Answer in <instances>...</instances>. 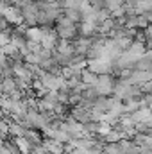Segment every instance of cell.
<instances>
[{
	"label": "cell",
	"mask_w": 152,
	"mask_h": 154,
	"mask_svg": "<svg viewBox=\"0 0 152 154\" xmlns=\"http://www.w3.org/2000/svg\"><path fill=\"white\" fill-rule=\"evenodd\" d=\"M145 34H147V36L152 39V22L149 23V25H147V29H145Z\"/></svg>",
	"instance_id": "cell-6"
},
{
	"label": "cell",
	"mask_w": 152,
	"mask_h": 154,
	"mask_svg": "<svg viewBox=\"0 0 152 154\" xmlns=\"http://www.w3.org/2000/svg\"><path fill=\"white\" fill-rule=\"evenodd\" d=\"M9 2H11L13 5H20V4H22V0H9Z\"/></svg>",
	"instance_id": "cell-7"
},
{
	"label": "cell",
	"mask_w": 152,
	"mask_h": 154,
	"mask_svg": "<svg viewBox=\"0 0 152 154\" xmlns=\"http://www.w3.org/2000/svg\"><path fill=\"white\" fill-rule=\"evenodd\" d=\"M47 147H48V151L52 154H61V145L59 143H48Z\"/></svg>",
	"instance_id": "cell-3"
},
{
	"label": "cell",
	"mask_w": 152,
	"mask_h": 154,
	"mask_svg": "<svg viewBox=\"0 0 152 154\" xmlns=\"http://www.w3.org/2000/svg\"><path fill=\"white\" fill-rule=\"evenodd\" d=\"M122 145H118V143H111V145H108V149H106V154H120L122 152V149H120Z\"/></svg>",
	"instance_id": "cell-2"
},
{
	"label": "cell",
	"mask_w": 152,
	"mask_h": 154,
	"mask_svg": "<svg viewBox=\"0 0 152 154\" xmlns=\"http://www.w3.org/2000/svg\"><path fill=\"white\" fill-rule=\"evenodd\" d=\"M122 136L118 134V133H109V136H108V142H118Z\"/></svg>",
	"instance_id": "cell-5"
},
{
	"label": "cell",
	"mask_w": 152,
	"mask_h": 154,
	"mask_svg": "<svg viewBox=\"0 0 152 154\" xmlns=\"http://www.w3.org/2000/svg\"><path fill=\"white\" fill-rule=\"evenodd\" d=\"M95 86L99 88V93H104V95L113 91V81L109 79V75H100Z\"/></svg>",
	"instance_id": "cell-1"
},
{
	"label": "cell",
	"mask_w": 152,
	"mask_h": 154,
	"mask_svg": "<svg viewBox=\"0 0 152 154\" xmlns=\"http://www.w3.org/2000/svg\"><path fill=\"white\" fill-rule=\"evenodd\" d=\"M16 143H18V145H20V147H22V152H29V143H27V142H25V140H23V138H18V140H16Z\"/></svg>",
	"instance_id": "cell-4"
}]
</instances>
